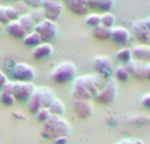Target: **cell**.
<instances>
[{
    "instance_id": "30bf717a",
    "label": "cell",
    "mask_w": 150,
    "mask_h": 144,
    "mask_svg": "<svg viewBox=\"0 0 150 144\" xmlns=\"http://www.w3.org/2000/svg\"><path fill=\"white\" fill-rule=\"evenodd\" d=\"M93 68L96 70V74H100L105 79H109L112 74V61L107 56H96L93 58Z\"/></svg>"
},
{
    "instance_id": "5bb4252c",
    "label": "cell",
    "mask_w": 150,
    "mask_h": 144,
    "mask_svg": "<svg viewBox=\"0 0 150 144\" xmlns=\"http://www.w3.org/2000/svg\"><path fill=\"white\" fill-rule=\"evenodd\" d=\"M111 38L116 44H120V45L128 44L130 40V32L127 28H124V26H113L111 29Z\"/></svg>"
},
{
    "instance_id": "484cf974",
    "label": "cell",
    "mask_w": 150,
    "mask_h": 144,
    "mask_svg": "<svg viewBox=\"0 0 150 144\" xmlns=\"http://www.w3.org/2000/svg\"><path fill=\"white\" fill-rule=\"evenodd\" d=\"M115 77H116L117 81L125 82V81H128V79H129L130 74H129V71L127 70V68H125L124 65H121V66H119V68L115 70Z\"/></svg>"
},
{
    "instance_id": "836d02e7",
    "label": "cell",
    "mask_w": 150,
    "mask_h": 144,
    "mask_svg": "<svg viewBox=\"0 0 150 144\" xmlns=\"http://www.w3.org/2000/svg\"><path fill=\"white\" fill-rule=\"evenodd\" d=\"M141 105H142L145 108H149L150 110V93L142 97V99H141Z\"/></svg>"
},
{
    "instance_id": "1f68e13d",
    "label": "cell",
    "mask_w": 150,
    "mask_h": 144,
    "mask_svg": "<svg viewBox=\"0 0 150 144\" xmlns=\"http://www.w3.org/2000/svg\"><path fill=\"white\" fill-rule=\"evenodd\" d=\"M9 20H8L7 16V7L4 5H0V24H8Z\"/></svg>"
},
{
    "instance_id": "52a82bcc",
    "label": "cell",
    "mask_w": 150,
    "mask_h": 144,
    "mask_svg": "<svg viewBox=\"0 0 150 144\" xmlns=\"http://www.w3.org/2000/svg\"><path fill=\"white\" fill-rule=\"evenodd\" d=\"M34 91H36V86H34L33 82H15L12 95L16 101L26 102V101L30 99Z\"/></svg>"
},
{
    "instance_id": "4dcf8cb0",
    "label": "cell",
    "mask_w": 150,
    "mask_h": 144,
    "mask_svg": "<svg viewBox=\"0 0 150 144\" xmlns=\"http://www.w3.org/2000/svg\"><path fill=\"white\" fill-rule=\"evenodd\" d=\"M23 3L26 5V7H30L32 9L42 7V0H23Z\"/></svg>"
},
{
    "instance_id": "e0dca14e",
    "label": "cell",
    "mask_w": 150,
    "mask_h": 144,
    "mask_svg": "<svg viewBox=\"0 0 150 144\" xmlns=\"http://www.w3.org/2000/svg\"><path fill=\"white\" fill-rule=\"evenodd\" d=\"M53 54V46L49 42H41L38 46L33 49V58L34 60H45Z\"/></svg>"
},
{
    "instance_id": "9c48e42d",
    "label": "cell",
    "mask_w": 150,
    "mask_h": 144,
    "mask_svg": "<svg viewBox=\"0 0 150 144\" xmlns=\"http://www.w3.org/2000/svg\"><path fill=\"white\" fill-rule=\"evenodd\" d=\"M42 11L45 19L55 21L63 12V4L61 0H42Z\"/></svg>"
},
{
    "instance_id": "44dd1931",
    "label": "cell",
    "mask_w": 150,
    "mask_h": 144,
    "mask_svg": "<svg viewBox=\"0 0 150 144\" xmlns=\"http://www.w3.org/2000/svg\"><path fill=\"white\" fill-rule=\"evenodd\" d=\"M92 34L98 40H108L111 38V28H107L100 24L96 28H92Z\"/></svg>"
},
{
    "instance_id": "d590c367",
    "label": "cell",
    "mask_w": 150,
    "mask_h": 144,
    "mask_svg": "<svg viewBox=\"0 0 150 144\" xmlns=\"http://www.w3.org/2000/svg\"><path fill=\"white\" fill-rule=\"evenodd\" d=\"M8 82V78H7V76H5L4 73H3L1 70H0V90L4 87V85Z\"/></svg>"
},
{
    "instance_id": "d6a6232c",
    "label": "cell",
    "mask_w": 150,
    "mask_h": 144,
    "mask_svg": "<svg viewBox=\"0 0 150 144\" xmlns=\"http://www.w3.org/2000/svg\"><path fill=\"white\" fill-rule=\"evenodd\" d=\"M116 144H144V142L140 139H134V138H128V139L120 140V142Z\"/></svg>"
},
{
    "instance_id": "60d3db41",
    "label": "cell",
    "mask_w": 150,
    "mask_h": 144,
    "mask_svg": "<svg viewBox=\"0 0 150 144\" xmlns=\"http://www.w3.org/2000/svg\"><path fill=\"white\" fill-rule=\"evenodd\" d=\"M12 1H23V0H12Z\"/></svg>"
},
{
    "instance_id": "4316f807",
    "label": "cell",
    "mask_w": 150,
    "mask_h": 144,
    "mask_svg": "<svg viewBox=\"0 0 150 144\" xmlns=\"http://www.w3.org/2000/svg\"><path fill=\"white\" fill-rule=\"evenodd\" d=\"M86 24H87L88 26H91V28H96L98 25H100V15H98V13H91V15H88L87 17H86Z\"/></svg>"
},
{
    "instance_id": "d6986e66",
    "label": "cell",
    "mask_w": 150,
    "mask_h": 144,
    "mask_svg": "<svg viewBox=\"0 0 150 144\" xmlns=\"http://www.w3.org/2000/svg\"><path fill=\"white\" fill-rule=\"evenodd\" d=\"M17 20L26 33L33 32L34 28H36V23H34V20L32 19V16L29 15V13H23V15H20V17H18Z\"/></svg>"
},
{
    "instance_id": "6da1fadb",
    "label": "cell",
    "mask_w": 150,
    "mask_h": 144,
    "mask_svg": "<svg viewBox=\"0 0 150 144\" xmlns=\"http://www.w3.org/2000/svg\"><path fill=\"white\" fill-rule=\"evenodd\" d=\"M107 81L108 79L101 77L100 74H84L80 77H75L71 87V97L76 101L95 99Z\"/></svg>"
},
{
    "instance_id": "74e56055",
    "label": "cell",
    "mask_w": 150,
    "mask_h": 144,
    "mask_svg": "<svg viewBox=\"0 0 150 144\" xmlns=\"http://www.w3.org/2000/svg\"><path fill=\"white\" fill-rule=\"evenodd\" d=\"M145 78L150 79V62L146 63V68H145Z\"/></svg>"
},
{
    "instance_id": "e575fe53",
    "label": "cell",
    "mask_w": 150,
    "mask_h": 144,
    "mask_svg": "<svg viewBox=\"0 0 150 144\" xmlns=\"http://www.w3.org/2000/svg\"><path fill=\"white\" fill-rule=\"evenodd\" d=\"M13 85H15V82H9V81H8L7 83L4 85V87L1 89V91H3V93H11V94H12Z\"/></svg>"
},
{
    "instance_id": "8d00e7d4",
    "label": "cell",
    "mask_w": 150,
    "mask_h": 144,
    "mask_svg": "<svg viewBox=\"0 0 150 144\" xmlns=\"http://www.w3.org/2000/svg\"><path fill=\"white\" fill-rule=\"evenodd\" d=\"M53 142H54V144H66V143H67V136L57 138V139H54Z\"/></svg>"
},
{
    "instance_id": "cb8c5ba5",
    "label": "cell",
    "mask_w": 150,
    "mask_h": 144,
    "mask_svg": "<svg viewBox=\"0 0 150 144\" xmlns=\"http://www.w3.org/2000/svg\"><path fill=\"white\" fill-rule=\"evenodd\" d=\"M100 23H101V25L112 29L115 26V23H116V17H115L113 13L105 12V13H103V15H100Z\"/></svg>"
},
{
    "instance_id": "f1b7e54d",
    "label": "cell",
    "mask_w": 150,
    "mask_h": 144,
    "mask_svg": "<svg viewBox=\"0 0 150 144\" xmlns=\"http://www.w3.org/2000/svg\"><path fill=\"white\" fill-rule=\"evenodd\" d=\"M0 102L4 106H13V103L16 102V99L13 98V95L11 93H0Z\"/></svg>"
},
{
    "instance_id": "f546056e",
    "label": "cell",
    "mask_w": 150,
    "mask_h": 144,
    "mask_svg": "<svg viewBox=\"0 0 150 144\" xmlns=\"http://www.w3.org/2000/svg\"><path fill=\"white\" fill-rule=\"evenodd\" d=\"M50 111H49V108H41V110H38L36 113V118H37V120L38 122H41V123H45V122L47 120V119L50 118Z\"/></svg>"
},
{
    "instance_id": "277c9868",
    "label": "cell",
    "mask_w": 150,
    "mask_h": 144,
    "mask_svg": "<svg viewBox=\"0 0 150 144\" xmlns=\"http://www.w3.org/2000/svg\"><path fill=\"white\" fill-rule=\"evenodd\" d=\"M50 77L55 83H67L76 77V66L71 61H62L52 70Z\"/></svg>"
},
{
    "instance_id": "9a60e30c",
    "label": "cell",
    "mask_w": 150,
    "mask_h": 144,
    "mask_svg": "<svg viewBox=\"0 0 150 144\" xmlns=\"http://www.w3.org/2000/svg\"><path fill=\"white\" fill-rule=\"evenodd\" d=\"M132 56L136 61L149 63L150 62V45H136L132 48Z\"/></svg>"
},
{
    "instance_id": "f35d334b",
    "label": "cell",
    "mask_w": 150,
    "mask_h": 144,
    "mask_svg": "<svg viewBox=\"0 0 150 144\" xmlns=\"http://www.w3.org/2000/svg\"><path fill=\"white\" fill-rule=\"evenodd\" d=\"M144 21H145L146 26H148V28H149V31H150V17H148V19H145V20H144Z\"/></svg>"
},
{
    "instance_id": "7a4b0ae2",
    "label": "cell",
    "mask_w": 150,
    "mask_h": 144,
    "mask_svg": "<svg viewBox=\"0 0 150 144\" xmlns=\"http://www.w3.org/2000/svg\"><path fill=\"white\" fill-rule=\"evenodd\" d=\"M42 131L46 138L54 140L61 136H67L70 132V124L62 116L50 115V118L45 123H42Z\"/></svg>"
},
{
    "instance_id": "ba28073f",
    "label": "cell",
    "mask_w": 150,
    "mask_h": 144,
    "mask_svg": "<svg viewBox=\"0 0 150 144\" xmlns=\"http://www.w3.org/2000/svg\"><path fill=\"white\" fill-rule=\"evenodd\" d=\"M12 76L17 82H32L36 77V71L30 65L24 62H18L13 66Z\"/></svg>"
},
{
    "instance_id": "7402d4cb",
    "label": "cell",
    "mask_w": 150,
    "mask_h": 144,
    "mask_svg": "<svg viewBox=\"0 0 150 144\" xmlns=\"http://www.w3.org/2000/svg\"><path fill=\"white\" fill-rule=\"evenodd\" d=\"M49 111L52 115H58V116H62L63 114H65V105H63V102L61 99H58V98H55L54 101H53V103L49 106Z\"/></svg>"
},
{
    "instance_id": "ffe728a7",
    "label": "cell",
    "mask_w": 150,
    "mask_h": 144,
    "mask_svg": "<svg viewBox=\"0 0 150 144\" xmlns=\"http://www.w3.org/2000/svg\"><path fill=\"white\" fill-rule=\"evenodd\" d=\"M23 41H24V45H26V46L36 48L42 42V38L40 37V34L36 31H33L30 33H26V36L23 38Z\"/></svg>"
},
{
    "instance_id": "3957f363",
    "label": "cell",
    "mask_w": 150,
    "mask_h": 144,
    "mask_svg": "<svg viewBox=\"0 0 150 144\" xmlns=\"http://www.w3.org/2000/svg\"><path fill=\"white\" fill-rule=\"evenodd\" d=\"M55 99V95L53 90L47 89V87H36V91L28 101V108L30 113L36 114L41 108H49V106Z\"/></svg>"
},
{
    "instance_id": "ac0fdd59",
    "label": "cell",
    "mask_w": 150,
    "mask_h": 144,
    "mask_svg": "<svg viewBox=\"0 0 150 144\" xmlns=\"http://www.w3.org/2000/svg\"><path fill=\"white\" fill-rule=\"evenodd\" d=\"M7 32L8 34H11L12 37L15 38H18V40H23L24 37L26 36V32L24 31V28L21 26V24L18 23V20H13V21H9L7 24Z\"/></svg>"
},
{
    "instance_id": "603a6c76",
    "label": "cell",
    "mask_w": 150,
    "mask_h": 144,
    "mask_svg": "<svg viewBox=\"0 0 150 144\" xmlns=\"http://www.w3.org/2000/svg\"><path fill=\"white\" fill-rule=\"evenodd\" d=\"M116 58H117L119 61H121V62L128 63L129 61L133 60L132 49H129V48H122V49H120L119 52L116 53Z\"/></svg>"
},
{
    "instance_id": "8fae6325",
    "label": "cell",
    "mask_w": 150,
    "mask_h": 144,
    "mask_svg": "<svg viewBox=\"0 0 150 144\" xmlns=\"http://www.w3.org/2000/svg\"><path fill=\"white\" fill-rule=\"evenodd\" d=\"M69 9L76 15H86L88 9H95L96 0H63Z\"/></svg>"
},
{
    "instance_id": "2e32d148",
    "label": "cell",
    "mask_w": 150,
    "mask_h": 144,
    "mask_svg": "<svg viewBox=\"0 0 150 144\" xmlns=\"http://www.w3.org/2000/svg\"><path fill=\"white\" fill-rule=\"evenodd\" d=\"M124 66L127 68V70L129 71L130 76L136 77V78H145V68H146L145 62L132 60L128 63H125Z\"/></svg>"
},
{
    "instance_id": "d4e9b609",
    "label": "cell",
    "mask_w": 150,
    "mask_h": 144,
    "mask_svg": "<svg viewBox=\"0 0 150 144\" xmlns=\"http://www.w3.org/2000/svg\"><path fill=\"white\" fill-rule=\"evenodd\" d=\"M115 1L116 0H96L95 9H99L101 12H111V9L115 5Z\"/></svg>"
},
{
    "instance_id": "5b68a950",
    "label": "cell",
    "mask_w": 150,
    "mask_h": 144,
    "mask_svg": "<svg viewBox=\"0 0 150 144\" xmlns=\"http://www.w3.org/2000/svg\"><path fill=\"white\" fill-rule=\"evenodd\" d=\"M34 31L40 34V37L42 38V42H49L57 36L58 25L55 21L49 20V19H44L38 24H36Z\"/></svg>"
},
{
    "instance_id": "4fadbf2b",
    "label": "cell",
    "mask_w": 150,
    "mask_h": 144,
    "mask_svg": "<svg viewBox=\"0 0 150 144\" xmlns=\"http://www.w3.org/2000/svg\"><path fill=\"white\" fill-rule=\"evenodd\" d=\"M133 34H134V37L142 45L150 44V31L148 26H146L144 20L137 21V23L134 24V26H133Z\"/></svg>"
},
{
    "instance_id": "83f0119b",
    "label": "cell",
    "mask_w": 150,
    "mask_h": 144,
    "mask_svg": "<svg viewBox=\"0 0 150 144\" xmlns=\"http://www.w3.org/2000/svg\"><path fill=\"white\" fill-rule=\"evenodd\" d=\"M29 15L32 16V19L34 20L36 24H38L40 21H42L45 19V13H44V11H42V8H34V9H32L30 12H29Z\"/></svg>"
},
{
    "instance_id": "8992f818",
    "label": "cell",
    "mask_w": 150,
    "mask_h": 144,
    "mask_svg": "<svg viewBox=\"0 0 150 144\" xmlns=\"http://www.w3.org/2000/svg\"><path fill=\"white\" fill-rule=\"evenodd\" d=\"M116 97H117V83L116 81L109 78L103 86V89L96 95L95 101L98 103H100V105H111V103L115 102Z\"/></svg>"
},
{
    "instance_id": "7c38bea8",
    "label": "cell",
    "mask_w": 150,
    "mask_h": 144,
    "mask_svg": "<svg viewBox=\"0 0 150 144\" xmlns=\"http://www.w3.org/2000/svg\"><path fill=\"white\" fill-rule=\"evenodd\" d=\"M73 108L74 113L78 118L80 119H88L92 116L93 106L91 101H76L73 99Z\"/></svg>"
},
{
    "instance_id": "ab89813d",
    "label": "cell",
    "mask_w": 150,
    "mask_h": 144,
    "mask_svg": "<svg viewBox=\"0 0 150 144\" xmlns=\"http://www.w3.org/2000/svg\"><path fill=\"white\" fill-rule=\"evenodd\" d=\"M1 31H3V26H1V24H0V33H1Z\"/></svg>"
}]
</instances>
